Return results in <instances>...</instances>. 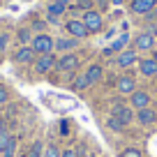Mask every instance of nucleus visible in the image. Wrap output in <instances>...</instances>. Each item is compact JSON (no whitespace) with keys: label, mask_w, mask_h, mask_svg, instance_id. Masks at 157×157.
Returning <instances> with one entry per match:
<instances>
[{"label":"nucleus","mask_w":157,"mask_h":157,"mask_svg":"<svg viewBox=\"0 0 157 157\" xmlns=\"http://www.w3.org/2000/svg\"><path fill=\"white\" fill-rule=\"evenodd\" d=\"M129 106H134L136 111H141V109L150 106V95L143 93V90H134L132 97H129Z\"/></svg>","instance_id":"423d86ee"},{"label":"nucleus","mask_w":157,"mask_h":157,"mask_svg":"<svg viewBox=\"0 0 157 157\" xmlns=\"http://www.w3.org/2000/svg\"><path fill=\"white\" fill-rule=\"evenodd\" d=\"M134 46H136V49H143V51L152 49V46H155V37H152V33H141L136 39H134Z\"/></svg>","instance_id":"9b49d317"},{"label":"nucleus","mask_w":157,"mask_h":157,"mask_svg":"<svg viewBox=\"0 0 157 157\" xmlns=\"http://www.w3.org/2000/svg\"><path fill=\"white\" fill-rule=\"evenodd\" d=\"M111 2H113V5H123L125 0H111Z\"/></svg>","instance_id":"c756f323"},{"label":"nucleus","mask_w":157,"mask_h":157,"mask_svg":"<svg viewBox=\"0 0 157 157\" xmlns=\"http://www.w3.org/2000/svg\"><path fill=\"white\" fill-rule=\"evenodd\" d=\"M60 157H78V155H76V150H65V152H60Z\"/></svg>","instance_id":"bb28decb"},{"label":"nucleus","mask_w":157,"mask_h":157,"mask_svg":"<svg viewBox=\"0 0 157 157\" xmlns=\"http://www.w3.org/2000/svg\"><path fill=\"white\" fill-rule=\"evenodd\" d=\"M81 21H83V25L88 28V33H99V30H102V16H99V12H95V10L83 12Z\"/></svg>","instance_id":"f03ea898"},{"label":"nucleus","mask_w":157,"mask_h":157,"mask_svg":"<svg viewBox=\"0 0 157 157\" xmlns=\"http://www.w3.org/2000/svg\"><path fill=\"white\" fill-rule=\"evenodd\" d=\"M120 157H143L141 150H136V148H127V150L120 152Z\"/></svg>","instance_id":"412c9836"},{"label":"nucleus","mask_w":157,"mask_h":157,"mask_svg":"<svg viewBox=\"0 0 157 157\" xmlns=\"http://www.w3.org/2000/svg\"><path fill=\"white\" fill-rule=\"evenodd\" d=\"M25 157H42V141H35L33 148L28 150V155Z\"/></svg>","instance_id":"aec40b11"},{"label":"nucleus","mask_w":157,"mask_h":157,"mask_svg":"<svg viewBox=\"0 0 157 157\" xmlns=\"http://www.w3.org/2000/svg\"><path fill=\"white\" fill-rule=\"evenodd\" d=\"M111 116H113V118H118V120H123V123L127 125V123H132L134 111H132V106H123V104H113V109H111Z\"/></svg>","instance_id":"0eeeda50"},{"label":"nucleus","mask_w":157,"mask_h":157,"mask_svg":"<svg viewBox=\"0 0 157 157\" xmlns=\"http://www.w3.org/2000/svg\"><path fill=\"white\" fill-rule=\"evenodd\" d=\"M33 49H35L37 56H44V53H51V51L56 49V42L49 37V35L39 33L37 37H33Z\"/></svg>","instance_id":"f257e3e1"},{"label":"nucleus","mask_w":157,"mask_h":157,"mask_svg":"<svg viewBox=\"0 0 157 157\" xmlns=\"http://www.w3.org/2000/svg\"><path fill=\"white\" fill-rule=\"evenodd\" d=\"M7 46V35H0V51H5Z\"/></svg>","instance_id":"a878e982"},{"label":"nucleus","mask_w":157,"mask_h":157,"mask_svg":"<svg viewBox=\"0 0 157 157\" xmlns=\"http://www.w3.org/2000/svg\"><path fill=\"white\" fill-rule=\"evenodd\" d=\"M136 123L139 125H155L157 123V113L152 111L150 106L141 109V111H136Z\"/></svg>","instance_id":"1a4fd4ad"},{"label":"nucleus","mask_w":157,"mask_h":157,"mask_svg":"<svg viewBox=\"0 0 157 157\" xmlns=\"http://www.w3.org/2000/svg\"><path fill=\"white\" fill-rule=\"evenodd\" d=\"M86 78H88V86L97 83L99 78H102V65H90L88 72H86Z\"/></svg>","instance_id":"2eb2a0df"},{"label":"nucleus","mask_w":157,"mask_h":157,"mask_svg":"<svg viewBox=\"0 0 157 157\" xmlns=\"http://www.w3.org/2000/svg\"><path fill=\"white\" fill-rule=\"evenodd\" d=\"M72 88H74V90H83V88H88V78H86V74H81V76L74 78Z\"/></svg>","instance_id":"6ab92c4d"},{"label":"nucleus","mask_w":157,"mask_h":157,"mask_svg":"<svg viewBox=\"0 0 157 157\" xmlns=\"http://www.w3.org/2000/svg\"><path fill=\"white\" fill-rule=\"evenodd\" d=\"M139 69H141L143 76H155L157 74V63L152 58H143V60H139Z\"/></svg>","instance_id":"ddd939ff"},{"label":"nucleus","mask_w":157,"mask_h":157,"mask_svg":"<svg viewBox=\"0 0 157 157\" xmlns=\"http://www.w3.org/2000/svg\"><path fill=\"white\" fill-rule=\"evenodd\" d=\"M2 134H7V132H5V120L0 118V136H2Z\"/></svg>","instance_id":"cd10ccee"},{"label":"nucleus","mask_w":157,"mask_h":157,"mask_svg":"<svg viewBox=\"0 0 157 157\" xmlns=\"http://www.w3.org/2000/svg\"><path fill=\"white\" fill-rule=\"evenodd\" d=\"M35 56H37V53H35L33 46H21V49L14 53V60H16V63H33Z\"/></svg>","instance_id":"f8f14e48"},{"label":"nucleus","mask_w":157,"mask_h":157,"mask_svg":"<svg viewBox=\"0 0 157 157\" xmlns=\"http://www.w3.org/2000/svg\"><path fill=\"white\" fill-rule=\"evenodd\" d=\"M65 10H67V7L60 5V2H51L49 5V16H56V19H58L60 14H65Z\"/></svg>","instance_id":"f3484780"},{"label":"nucleus","mask_w":157,"mask_h":157,"mask_svg":"<svg viewBox=\"0 0 157 157\" xmlns=\"http://www.w3.org/2000/svg\"><path fill=\"white\" fill-rule=\"evenodd\" d=\"M19 157H25V155H19Z\"/></svg>","instance_id":"2f4dec72"},{"label":"nucleus","mask_w":157,"mask_h":157,"mask_svg":"<svg viewBox=\"0 0 157 157\" xmlns=\"http://www.w3.org/2000/svg\"><path fill=\"white\" fill-rule=\"evenodd\" d=\"M134 63H136V53H134L132 49L123 51V53L118 56V65H120V67H129V65H134Z\"/></svg>","instance_id":"4468645a"},{"label":"nucleus","mask_w":157,"mask_h":157,"mask_svg":"<svg viewBox=\"0 0 157 157\" xmlns=\"http://www.w3.org/2000/svg\"><path fill=\"white\" fill-rule=\"evenodd\" d=\"M53 2H60V5H65V7H67L69 2H72V0H53Z\"/></svg>","instance_id":"c85d7f7f"},{"label":"nucleus","mask_w":157,"mask_h":157,"mask_svg":"<svg viewBox=\"0 0 157 157\" xmlns=\"http://www.w3.org/2000/svg\"><path fill=\"white\" fill-rule=\"evenodd\" d=\"M7 99H10V93H7L5 86H0V104H5Z\"/></svg>","instance_id":"393cba45"},{"label":"nucleus","mask_w":157,"mask_h":157,"mask_svg":"<svg viewBox=\"0 0 157 157\" xmlns=\"http://www.w3.org/2000/svg\"><path fill=\"white\" fill-rule=\"evenodd\" d=\"M152 60H155V63H157V51H155V53H152Z\"/></svg>","instance_id":"7c9ffc66"},{"label":"nucleus","mask_w":157,"mask_h":157,"mask_svg":"<svg viewBox=\"0 0 157 157\" xmlns=\"http://www.w3.org/2000/svg\"><path fill=\"white\" fill-rule=\"evenodd\" d=\"M76 67H78V58L74 53H65L63 58H58V63H56V69H60V72H74Z\"/></svg>","instance_id":"39448f33"},{"label":"nucleus","mask_w":157,"mask_h":157,"mask_svg":"<svg viewBox=\"0 0 157 157\" xmlns=\"http://www.w3.org/2000/svg\"><path fill=\"white\" fill-rule=\"evenodd\" d=\"M42 157H60V150L53 146V143H51V146L44 150V155H42Z\"/></svg>","instance_id":"4be33fe9"},{"label":"nucleus","mask_w":157,"mask_h":157,"mask_svg":"<svg viewBox=\"0 0 157 157\" xmlns=\"http://www.w3.org/2000/svg\"><path fill=\"white\" fill-rule=\"evenodd\" d=\"M157 5V0H132V12L134 14H148Z\"/></svg>","instance_id":"9d476101"},{"label":"nucleus","mask_w":157,"mask_h":157,"mask_svg":"<svg viewBox=\"0 0 157 157\" xmlns=\"http://www.w3.org/2000/svg\"><path fill=\"white\" fill-rule=\"evenodd\" d=\"M125 44H127V33H125V35H123V37L118 39V42H116V44H113V46H111V49H113V51H120V49H123V46H125Z\"/></svg>","instance_id":"5701e85b"},{"label":"nucleus","mask_w":157,"mask_h":157,"mask_svg":"<svg viewBox=\"0 0 157 157\" xmlns=\"http://www.w3.org/2000/svg\"><path fill=\"white\" fill-rule=\"evenodd\" d=\"M65 28H67L69 37H74V39H83V37H88V28L83 25V21H81V19H69L67 23H65Z\"/></svg>","instance_id":"7ed1b4c3"},{"label":"nucleus","mask_w":157,"mask_h":157,"mask_svg":"<svg viewBox=\"0 0 157 157\" xmlns=\"http://www.w3.org/2000/svg\"><path fill=\"white\" fill-rule=\"evenodd\" d=\"M56 56L53 53H44V56H37L35 58V69H37L39 74H46V72H51V69H56Z\"/></svg>","instance_id":"20e7f679"},{"label":"nucleus","mask_w":157,"mask_h":157,"mask_svg":"<svg viewBox=\"0 0 157 157\" xmlns=\"http://www.w3.org/2000/svg\"><path fill=\"white\" fill-rule=\"evenodd\" d=\"M19 39L25 44V42L30 39V30H28V28H21V30H19Z\"/></svg>","instance_id":"b1692460"},{"label":"nucleus","mask_w":157,"mask_h":157,"mask_svg":"<svg viewBox=\"0 0 157 157\" xmlns=\"http://www.w3.org/2000/svg\"><path fill=\"white\" fill-rule=\"evenodd\" d=\"M76 42H78V39H74V37H69V39H58V42H56V49L69 51V49H74V46H76Z\"/></svg>","instance_id":"dca6fc26"},{"label":"nucleus","mask_w":157,"mask_h":157,"mask_svg":"<svg viewBox=\"0 0 157 157\" xmlns=\"http://www.w3.org/2000/svg\"><path fill=\"white\" fill-rule=\"evenodd\" d=\"M106 125H109V129H113V132H123V129H125V123H123V120H118V118H109V120H106Z\"/></svg>","instance_id":"a211bd4d"},{"label":"nucleus","mask_w":157,"mask_h":157,"mask_svg":"<svg viewBox=\"0 0 157 157\" xmlns=\"http://www.w3.org/2000/svg\"><path fill=\"white\" fill-rule=\"evenodd\" d=\"M116 88L120 95H132L134 90H136V83H134V78L132 76H120L116 81Z\"/></svg>","instance_id":"6e6552de"},{"label":"nucleus","mask_w":157,"mask_h":157,"mask_svg":"<svg viewBox=\"0 0 157 157\" xmlns=\"http://www.w3.org/2000/svg\"><path fill=\"white\" fill-rule=\"evenodd\" d=\"M0 157H2V155H0Z\"/></svg>","instance_id":"473e14b6"}]
</instances>
